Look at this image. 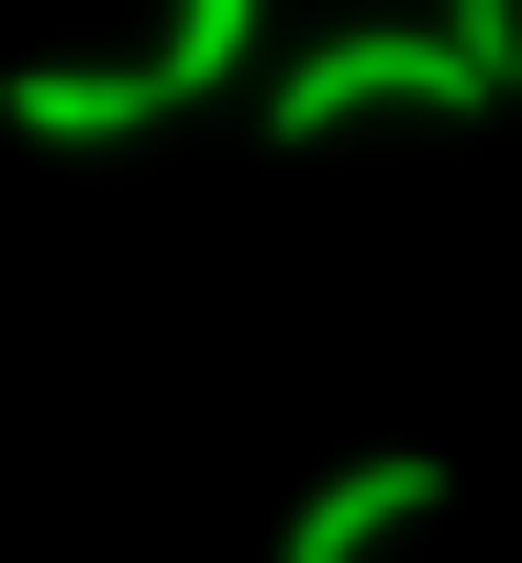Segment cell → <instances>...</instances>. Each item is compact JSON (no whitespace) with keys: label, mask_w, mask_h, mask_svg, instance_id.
<instances>
[{"label":"cell","mask_w":522,"mask_h":563,"mask_svg":"<svg viewBox=\"0 0 522 563\" xmlns=\"http://www.w3.org/2000/svg\"><path fill=\"white\" fill-rule=\"evenodd\" d=\"M342 121H502V60L463 41V21H342V41H302L262 81V141H342Z\"/></svg>","instance_id":"obj_1"},{"label":"cell","mask_w":522,"mask_h":563,"mask_svg":"<svg viewBox=\"0 0 522 563\" xmlns=\"http://www.w3.org/2000/svg\"><path fill=\"white\" fill-rule=\"evenodd\" d=\"M402 523H442V463H422V443H382V463L302 483V523H281V563H382Z\"/></svg>","instance_id":"obj_2"},{"label":"cell","mask_w":522,"mask_h":563,"mask_svg":"<svg viewBox=\"0 0 522 563\" xmlns=\"http://www.w3.org/2000/svg\"><path fill=\"white\" fill-rule=\"evenodd\" d=\"M0 121H21V141H141V121H181V81H162V60H21Z\"/></svg>","instance_id":"obj_3"},{"label":"cell","mask_w":522,"mask_h":563,"mask_svg":"<svg viewBox=\"0 0 522 563\" xmlns=\"http://www.w3.org/2000/svg\"><path fill=\"white\" fill-rule=\"evenodd\" d=\"M242 41H262V0H162V81H181V101L242 81Z\"/></svg>","instance_id":"obj_4"}]
</instances>
